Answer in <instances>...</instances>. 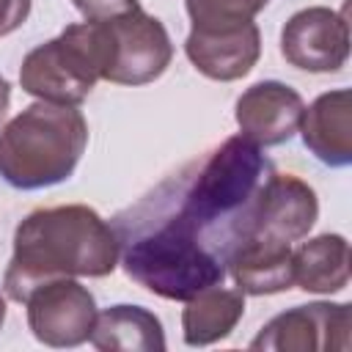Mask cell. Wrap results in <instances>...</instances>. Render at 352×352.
<instances>
[{
  "mask_svg": "<svg viewBox=\"0 0 352 352\" xmlns=\"http://www.w3.org/2000/svg\"><path fill=\"white\" fill-rule=\"evenodd\" d=\"M270 173L272 165L261 146L234 135L201 162L170 176L157 190V198L226 261L242 217Z\"/></svg>",
  "mask_w": 352,
  "mask_h": 352,
  "instance_id": "7a4b0ae2",
  "label": "cell"
},
{
  "mask_svg": "<svg viewBox=\"0 0 352 352\" xmlns=\"http://www.w3.org/2000/svg\"><path fill=\"white\" fill-rule=\"evenodd\" d=\"M85 22H107L140 8V0H72Z\"/></svg>",
  "mask_w": 352,
  "mask_h": 352,
  "instance_id": "d6986e66",
  "label": "cell"
},
{
  "mask_svg": "<svg viewBox=\"0 0 352 352\" xmlns=\"http://www.w3.org/2000/svg\"><path fill=\"white\" fill-rule=\"evenodd\" d=\"M88 146L85 116L74 104L33 102L0 129V176L16 190L66 182Z\"/></svg>",
  "mask_w": 352,
  "mask_h": 352,
  "instance_id": "277c9868",
  "label": "cell"
},
{
  "mask_svg": "<svg viewBox=\"0 0 352 352\" xmlns=\"http://www.w3.org/2000/svg\"><path fill=\"white\" fill-rule=\"evenodd\" d=\"M118 258V231L96 209L85 204L36 209L14 231L3 289L8 300L25 302L36 286L55 278H104Z\"/></svg>",
  "mask_w": 352,
  "mask_h": 352,
  "instance_id": "6da1fadb",
  "label": "cell"
},
{
  "mask_svg": "<svg viewBox=\"0 0 352 352\" xmlns=\"http://www.w3.org/2000/svg\"><path fill=\"white\" fill-rule=\"evenodd\" d=\"M88 341L102 352H162V322L140 305H110L96 314Z\"/></svg>",
  "mask_w": 352,
  "mask_h": 352,
  "instance_id": "9a60e30c",
  "label": "cell"
},
{
  "mask_svg": "<svg viewBox=\"0 0 352 352\" xmlns=\"http://www.w3.org/2000/svg\"><path fill=\"white\" fill-rule=\"evenodd\" d=\"M99 80L102 63L94 22L63 28L55 38L30 50L19 66L22 91L58 104L77 107Z\"/></svg>",
  "mask_w": 352,
  "mask_h": 352,
  "instance_id": "5b68a950",
  "label": "cell"
},
{
  "mask_svg": "<svg viewBox=\"0 0 352 352\" xmlns=\"http://www.w3.org/2000/svg\"><path fill=\"white\" fill-rule=\"evenodd\" d=\"M316 217H319L316 192L302 179H297L292 173H275L272 170L261 182L258 192L253 195L234 245L239 239H248V236L292 245V242L308 236Z\"/></svg>",
  "mask_w": 352,
  "mask_h": 352,
  "instance_id": "52a82bcc",
  "label": "cell"
},
{
  "mask_svg": "<svg viewBox=\"0 0 352 352\" xmlns=\"http://www.w3.org/2000/svg\"><path fill=\"white\" fill-rule=\"evenodd\" d=\"M300 135L305 148L330 168H346L352 162V94L349 88L327 91L316 96L300 118Z\"/></svg>",
  "mask_w": 352,
  "mask_h": 352,
  "instance_id": "4fadbf2b",
  "label": "cell"
},
{
  "mask_svg": "<svg viewBox=\"0 0 352 352\" xmlns=\"http://www.w3.org/2000/svg\"><path fill=\"white\" fill-rule=\"evenodd\" d=\"M132 226H121V264L132 280L162 300H190L223 283L226 261L182 223L154 192L132 212Z\"/></svg>",
  "mask_w": 352,
  "mask_h": 352,
  "instance_id": "3957f363",
  "label": "cell"
},
{
  "mask_svg": "<svg viewBox=\"0 0 352 352\" xmlns=\"http://www.w3.org/2000/svg\"><path fill=\"white\" fill-rule=\"evenodd\" d=\"M33 0H0V38L25 25Z\"/></svg>",
  "mask_w": 352,
  "mask_h": 352,
  "instance_id": "ffe728a7",
  "label": "cell"
},
{
  "mask_svg": "<svg viewBox=\"0 0 352 352\" xmlns=\"http://www.w3.org/2000/svg\"><path fill=\"white\" fill-rule=\"evenodd\" d=\"M294 283L311 294H336L349 283V242L341 234H319L292 253Z\"/></svg>",
  "mask_w": 352,
  "mask_h": 352,
  "instance_id": "e0dca14e",
  "label": "cell"
},
{
  "mask_svg": "<svg viewBox=\"0 0 352 352\" xmlns=\"http://www.w3.org/2000/svg\"><path fill=\"white\" fill-rule=\"evenodd\" d=\"M8 102H11V85H8V80L0 74V124H3V118H6Z\"/></svg>",
  "mask_w": 352,
  "mask_h": 352,
  "instance_id": "44dd1931",
  "label": "cell"
},
{
  "mask_svg": "<svg viewBox=\"0 0 352 352\" xmlns=\"http://www.w3.org/2000/svg\"><path fill=\"white\" fill-rule=\"evenodd\" d=\"M302 96L278 80H261L250 85L234 107L239 135L256 146H280L297 129L302 118Z\"/></svg>",
  "mask_w": 352,
  "mask_h": 352,
  "instance_id": "7c38bea8",
  "label": "cell"
},
{
  "mask_svg": "<svg viewBox=\"0 0 352 352\" xmlns=\"http://www.w3.org/2000/svg\"><path fill=\"white\" fill-rule=\"evenodd\" d=\"M184 52L209 80L231 82L245 77L261 55V33L253 19L226 25H192Z\"/></svg>",
  "mask_w": 352,
  "mask_h": 352,
  "instance_id": "8fae6325",
  "label": "cell"
},
{
  "mask_svg": "<svg viewBox=\"0 0 352 352\" xmlns=\"http://www.w3.org/2000/svg\"><path fill=\"white\" fill-rule=\"evenodd\" d=\"M102 80L116 85L154 82L173 58V44L165 25L143 8L118 19L94 22Z\"/></svg>",
  "mask_w": 352,
  "mask_h": 352,
  "instance_id": "8992f818",
  "label": "cell"
},
{
  "mask_svg": "<svg viewBox=\"0 0 352 352\" xmlns=\"http://www.w3.org/2000/svg\"><path fill=\"white\" fill-rule=\"evenodd\" d=\"M280 55L302 72H338L349 58V25L341 11L311 6L289 16L280 30Z\"/></svg>",
  "mask_w": 352,
  "mask_h": 352,
  "instance_id": "30bf717a",
  "label": "cell"
},
{
  "mask_svg": "<svg viewBox=\"0 0 352 352\" xmlns=\"http://www.w3.org/2000/svg\"><path fill=\"white\" fill-rule=\"evenodd\" d=\"M270 0H184L192 25H226L253 19Z\"/></svg>",
  "mask_w": 352,
  "mask_h": 352,
  "instance_id": "ac0fdd59",
  "label": "cell"
},
{
  "mask_svg": "<svg viewBox=\"0 0 352 352\" xmlns=\"http://www.w3.org/2000/svg\"><path fill=\"white\" fill-rule=\"evenodd\" d=\"M182 311V336L187 346H209L239 324L245 314V294L239 289L209 286L190 300Z\"/></svg>",
  "mask_w": 352,
  "mask_h": 352,
  "instance_id": "2e32d148",
  "label": "cell"
},
{
  "mask_svg": "<svg viewBox=\"0 0 352 352\" xmlns=\"http://www.w3.org/2000/svg\"><path fill=\"white\" fill-rule=\"evenodd\" d=\"M3 322H6V297L0 294V327H3Z\"/></svg>",
  "mask_w": 352,
  "mask_h": 352,
  "instance_id": "7402d4cb",
  "label": "cell"
},
{
  "mask_svg": "<svg viewBox=\"0 0 352 352\" xmlns=\"http://www.w3.org/2000/svg\"><path fill=\"white\" fill-rule=\"evenodd\" d=\"M28 327L47 346H80L96 322L94 294L74 278H55L36 286L28 300Z\"/></svg>",
  "mask_w": 352,
  "mask_h": 352,
  "instance_id": "9c48e42d",
  "label": "cell"
},
{
  "mask_svg": "<svg viewBox=\"0 0 352 352\" xmlns=\"http://www.w3.org/2000/svg\"><path fill=\"white\" fill-rule=\"evenodd\" d=\"M292 253V245L248 236L228 250L226 272L242 294H278L294 286Z\"/></svg>",
  "mask_w": 352,
  "mask_h": 352,
  "instance_id": "5bb4252c",
  "label": "cell"
},
{
  "mask_svg": "<svg viewBox=\"0 0 352 352\" xmlns=\"http://www.w3.org/2000/svg\"><path fill=\"white\" fill-rule=\"evenodd\" d=\"M352 330V311L346 302H308L294 305L272 316L250 349L264 352H319V349H346Z\"/></svg>",
  "mask_w": 352,
  "mask_h": 352,
  "instance_id": "ba28073f",
  "label": "cell"
}]
</instances>
